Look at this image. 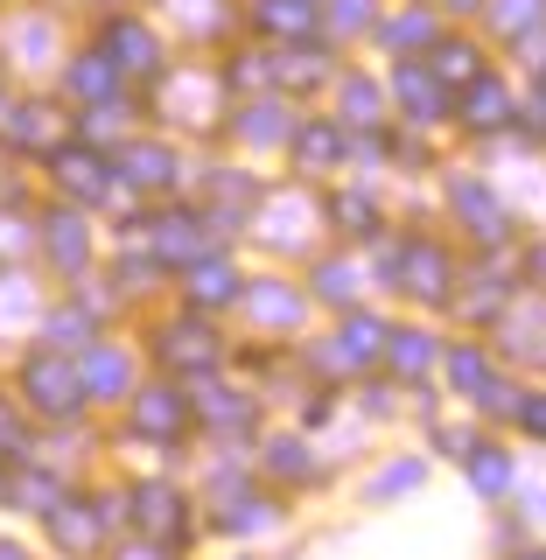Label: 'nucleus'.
<instances>
[{
	"instance_id": "1",
	"label": "nucleus",
	"mask_w": 546,
	"mask_h": 560,
	"mask_svg": "<svg viewBox=\"0 0 546 560\" xmlns=\"http://www.w3.org/2000/svg\"><path fill=\"white\" fill-rule=\"evenodd\" d=\"M28 385H35V407H49V413L78 407V378H70L63 364H28Z\"/></svg>"
},
{
	"instance_id": "2",
	"label": "nucleus",
	"mask_w": 546,
	"mask_h": 560,
	"mask_svg": "<svg viewBox=\"0 0 546 560\" xmlns=\"http://www.w3.org/2000/svg\"><path fill=\"white\" fill-rule=\"evenodd\" d=\"M267 28H309V0H267Z\"/></svg>"
},
{
	"instance_id": "3",
	"label": "nucleus",
	"mask_w": 546,
	"mask_h": 560,
	"mask_svg": "<svg viewBox=\"0 0 546 560\" xmlns=\"http://www.w3.org/2000/svg\"><path fill=\"white\" fill-rule=\"evenodd\" d=\"M63 175H70V189H98V162H92V154H70Z\"/></svg>"
},
{
	"instance_id": "4",
	"label": "nucleus",
	"mask_w": 546,
	"mask_h": 560,
	"mask_svg": "<svg viewBox=\"0 0 546 560\" xmlns=\"http://www.w3.org/2000/svg\"><path fill=\"white\" fill-rule=\"evenodd\" d=\"M140 420L148 428H175V399H140Z\"/></svg>"
},
{
	"instance_id": "5",
	"label": "nucleus",
	"mask_w": 546,
	"mask_h": 560,
	"mask_svg": "<svg viewBox=\"0 0 546 560\" xmlns=\"http://www.w3.org/2000/svg\"><path fill=\"white\" fill-rule=\"evenodd\" d=\"M477 483H484V490L504 483V455H484V463H477Z\"/></svg>"
},
{
	"instance_id": "6",
	"label": "nucleus",
	"mask_w": 546,
	"mask_h": 560,
	"mask_svg": "<svg viewBox=\"0 0 546 560\" xmlns=\"http://www.w3.org/2000/svg\"><path fill=\"white\" fill-rule=\"evenodd\" d=\"M533 428H546V407H533Z\"/></svg>"
},
{
	"instance_id": "7",
	"label": "nucleus",
	"mask_w": 546,
	"mask_h": 560,
	"mask_svg": "<svg viewBox=\"0 0 546 560\" xmlns=\"http://www.w3.org/2000/svg\"><path fill=\"white\" fill-rule=\"evenodd\" d=\"M0 560H22V553H14V547H0Z\"/></svg>"
},
{
	"instance_id": "8",
	"label": "nucleus",
	"mask_w": 546,
	"mask_h": 560,
	"mask_svg": "<svg viewBox=\"0 0 546 560\" xmlns=\"http://www.w3.org/2000/svg\"><path fill=\"white\" fill-rule=\"evenodd\" d=\"M127 560H154V553H127Z\"/></svg>"
},
{
	"instance_id": "9",
	"label": "nucleus",
	"mask_w": 546,
	"mask_h": 560,
	"mask_svg": "<svg viewBox=\"0 0 546 560\" xmlns=\"http://www.w3.org/2000/svg\"><path fill=\"white\" fill-rule=\"evenodd\" d=\"M533 560H546V553H533Z\"/></svg>"
}]
</instances>
